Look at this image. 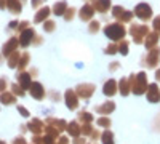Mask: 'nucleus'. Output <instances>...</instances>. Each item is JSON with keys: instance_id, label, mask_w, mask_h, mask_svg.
<instances>
[{"instance_id": "obj_31", "label": "nucleus", "mask_w": 160, "mask_h": 144, "mask_svg": "<svg viewBox=\"0 0 160 144\" xmlns=\"http://www.w3.org/2000/svg\"><path fill=\"white\" fill-rule=\"evenodd\" d=\"M128 51H130V43H128L127 38H123V40L118 42V53L122 55V56H127Z\"/></svg>"}, {"instance_id": "obj_46", "label": "nucleus", "mask_w": 160, "mask_h": 144, "mask_svg": "<svg viewBox=\"0 0 160 144\" xmlns=\"http://www.w3.org/2000/svg\"><path fill=\"white\" fill-rule=\"evenodd\" d=\"M50 96H51V101H55V102H58L61 99V95L58 91H50Z\"/></svg>"}, {"instance_id": "obj_44", "label": "nucleus", "mask_w": 160, "mask_h": 144, "mask_svg": "<svg viewBox=\"0 0 160 144\" xmlns=\"http://www.w3.org/2000/svg\"><path fill=\"white\" fill-rule=\"evenodd\" d=\"M118 67H120V62H118V61H112V62L109 64V72H115Z\"/></svg>"}, {"instance_id": "obj_18", "label": "nucleus", "mask_w": 160, "mask_h": 144, "mask_svg": "<svg viewBox=\"0 0 160 144\" xmlns=\"http://www.w3.org/2000/svg\"><path fill=\"white\" fill-rule=\"evenodd\" d=\"M93 16H95V8H93L90 3H87V5H83L82 8H80V11H78V18L82 19V21H91L93 19Z\"/></svg>"}, {"instance_id": "obj_43", "label": "nucleus", "mask_w": 160, "mask_h": 144, "mask_svg": "<svg viewBox=\"0 0 160 144\" xmlns=\"http://www.w3.org/2000/svg\"><path fill=\"white\" fill-rule=\"evenodd\" d=\"M7 87H8L7 78H5V77H2V78H0V93H3V91H7Z\"/></svg>"}, {"instance_id": "obj_5", "label": "nucleus", "mask_w": 160, "mask_h": 144, "mask_svg": "<svg viewBox=\"0 0 160 144\" xmlns=\"http://www.w3.org/2000/svg\"><path fill=\"white\" fill-rule=\"evenodd\" d=\"M142 64L148 69H157L158 67V64H160V48L158 47H155V48H152V50H149L148 51V55L144 56V59H142Z\"/></svg>"}, {"instance_id": "obj_29", "label": "nucleus", "mask_w": 160, "mask_h": 144, "mask_svg": "<svg viewBox=\"0 0 160 144\" xmlns=\"http://www.w3.org/2000/svg\"><path fill=\"white\" fill-rule=\"evenodd\" d=\"M66 10H68V3H66L64 0H61V2H56L55 5H53V13H55L56 16H64Z\"/></svg>"}, {"instance_id": "obj_47", "label": "nucleus", "mask_w": 160, "mask_h": 144, "mask_svg": "<svg viewBox=\"0 0 160 144\" xmlns=\"http://www.w3.org/2000/svg\"><path fill=\"white\" fill-rule=\"evenodd\" d=\"M13 144H28V141H26L22 136H18L15 138V141H13Z\"/></svg>"}, {"instance_id": "obj_50", "label": "nucleus", "mask_w": 160, "mask_h": 144, "mask_svg": "<svg viewBox=\"0 0 160 144\" xmlns=\"http://www.w3.org/2000/svg\"><path fill=\"white\" fill-rule=\"evenodd\" d=\"M7 7V0H0V8H5Z\"/></svg>"}, {"instance_id": "obj_32", "label": "nucleus", "mask_w": 160, "mask_h": 144, "mask_svg": "<svg viewBox=\"0 0 160 144\" xmlns=\"http://www.w3.org/2000/svg\"><path fill=\"white\" fill-rule=\"evenodd\" d=\"M7 7L10 8L11 13H19L21 11V3L18 0H7Z\"/></svg>"}, {"instance_id": "obj_37", "label": "nucleus", "mask_w": 160, "mask_h": 144, "mask_svg": "<svg viewBox=\"0 0 160 144\" xmlns=\"http://www.w3.org/2000/svg\"><path fill=\"white\" fill-rule=\"evenodd\" d=\"M101 133L102 132H99V130L98 128H95V130H93V132H91V135H90V142H98L99 139H101Z\"/></svg>"}, {"instance_id": "obj_10", "label": "nucleus", "mask_w": 160, "mask_h": 144, "mask_svg": "<svg viewBox=\"0 0 160 144\" xmlns=\"http://www.w3.org/2000/svg\"><path fill=\"white\" fill-rule=\"evenodd\" d=\"M135 15L141 19V21H149L152 18V8L148 3H138L135 8Z\"/></svg>"}, {"instance_id": "obj_48", "label": "nucleus", "mask_w": 160, "mask_h": 144, "mask_svg": "<svg viewBox=\"0 0 160 144\" xmlns=\"http://www.w3.org/2000/svg\"><path fill=\"white\" fill-rule=\"evenodd\" d=\"M154 77H155V82H157V83H160V67H157V69H155Z\"/></svg>"}, {"instance_id": "obj_36", "label": "nucleus", "mask_w": 160, "mask_h": 144, "mask_svg": "<svg viewBox=\"0 0 160 144\" xmlns=\"http://www.w3.org/2000/svg\"><path fill=\"white\" fill-rule=\"evenodd\" d=\"M10 88H11L10 91H11V93L15 95L16 98H18V96H24V93H26V91H24V90H22V88H21V87H19L18 83H13V85H11Z\"/></svg>"}, {"instance_id": "obj_45", "label": "nucleus", "mask_w": 160, "mask_h": 144, "mask_svg": "<svg viewBox=\"0 0 160 144\" xmlns=\"http://www.w3.org/2000/svg\"><path fill=\"white\" fill-rule=\"evenodd\" d=\"M18 112H19L22 117H29V115H31V112H29L28 109H26L24 106H18Z\"/></svg>"}, {"instance_id": "obj_16", "label": "nucleus", "mask_w": 160, "mask_h": 144, "mask_svg": "<svg viewBox=\"0 0 160 144\" xmlns=\"http://www.w3.org/2000/svg\"><path fill=\"white\" fill-rule=\"evenodd\" d=\"M18 47H19V38L18 37H11L10 40L3 45V48H2V53H3V56H10L11 53H15V51L18 50Z\"/></svg>"}, {"instance_id": "obj_41", "label": "nucleus", "mask_w": 160, "mask_h": 144, "mask_svg": "<svg viewBox=\"0 0 160 144\" xmlns=\"http://www.w3.org/2000/svg\"><path fill=\"white\" fill-rule=\"evenodd\" d=\"M152 24H154V32H157L160 35V16H155L154 21H152Z\"/></svg>"}, {"instance_id": "obj_25", "label": "nucleus", "mask_w": 160, "mask_h": 144, "mask_svg": "<svg viewBox=\"0 0 160 144\" xmlns=\"http://www.w3.org/2000/svg\"><path fill=\"white\" fill-rule=\"evenodd\" d=\"M95 122H96V127H98V128H101V130H109V128H111V125H112L111 117H108V115H99Z\"/></svg>"}, {"instance_id": "obj_30", "label": "nucleus", "mask_w": 160, "mask_h": 144, "mask_svg": "<svg viewBox=\"0 0 160 144\" xmlns=\"http://www.w3.org/2000/svg\"><path fill=\"white\" fill-rule=\"evenodd\" d=\"M29 59H31V55L28 53V51L21 53V59H19V64H18V72H22L26 67L29 66Z\"/></svg>"}, {"instance_id": "obj_14", "label": "nucleus", "mask_w": 160, "mask_h": 144, "mask_svg": "<svg viewBox=\"0 0 160 144\" xmlns=\"http://www.w3.org/2000/svg\"><path fill=\"white\" fill-rule=\"evenodd\" d=\"M115 107H117L115 102L111 101V99H108V101H104L102 104H99V106H96L95 107V112L99 114V115H108L109 117V114H112L115 111Z\"/></svg>"}, {"instance_id": "obj_4", "label": "nucleus", "mask_w": 160, "mask_h": 144, "mask_svg": "<svg viewBox=\"0 0 160 144\" xmlns=\"http://www.w3.org/2000/svg\"><path fill=\"white\" fill-rule=\"evenodd\" d=\"M75 93L80 99H83V101H88L91 99V96L96 93V85L95 83H90V82H83V83H78L75 88Z\"/></svg>"}, {"instance_id": "obj_40", "label": "nucleus", "mask_w": 160, "mask_h": 144, "mask_svg": "<svg viewBox=\"0 0 160 144\" xmlns=\"http://www.w3.org/2000/svg\"><path fill=\"white\" fill-rule=\"evenodd\" d=\"M56 144H71V138L66 136V135H61V136L56 139Z\"/></svg>"}, {"instance_id": "obj_6", "label": "nucleus", "mask_w": 160, "mask_h": 144, "mask_svg": "<svg viewBox=\"0 0 160 144\" xmlns=\"http://www.w3.org/2000/svg\"><path fill=\"white\" fill-rule=\"evenodd\" d=\"M64 104H66V107H68L69 111H77L78 109V106H80V98L77 96V93H75V90L74 88H68L64 91Z\"/></svg>"}, {"instance_id": "obj_42", "label": "nucleus", "mask_w": 160, "mask_h": 144, "mask_svg": "<svg viewBox=\"0 0 160 144\" xmlns=\"http://www.w3.org/2000/svg\"><path fill=\"white\" fill-rule=\"evenodd\" d=\"M71 142H72V144H87L88 141H87V138H85V136H78V138L71 139Z\"/></svg>"}, {"instance_id": "obj_22", "label": "nucleus", "mask_w": 160, "mask_h": 144, "mask_svg": "<svg viewBox=\"0 0 160 144\" xmlns=\"http://www.w3.org/2000/svg\"><path fill=\"white\" fill-rule=\"evenodd\" d=\"M118 93L122 96H128L131 93V87H130V82H128V77H122L118 80Z\"/></svg>"}, {"instance_id": "obj_21", "label": "nucleus", "mask_w": 160, "mask_h": 144, "mask_svg": "<svg viewBox=\"0 0 160 144\" xmlns=\"http://www.w3.org/2000/svg\"><path fill=\"white\" fill-rule=\"evenodd\" d=\"M91 7L95 8V11H98V13H106L111 8V0H93Z\"/></svg>"}, {"instance_id": "obj_34", "label": "nucleus", "mask_w": 160, "mask_h": 144, "mask_svg": "<svg viewBox=\"0 0 160 144\" xmlns=\"http://www.w3.org/2000/svg\"><path fill=\"white\" fill-rule=\"evenodd\" d=\"M99 24H101L99 21H90V24H88V32H90L91 35L98 34L99 29H101V26H99Z\"/></svg>"}, {"instance_id": "obj_33", "label": "nucleus", "mask_w": 160, "mask_h": 144, "mask_svg": "<svg viewBox=\"0 0 160 144\" xmlns=\"http://www.w3.org/2000/svg\"><path fill=\"white\" fill-rule=\"evenodd\" d=\"M82 127H80V130H82V136L85 138H90L91 132L95 130V127H93V123H80Z\"/></svg>"}, {"instance_id": "obj_26", "label": "nucleus", "mask_w": 160, "mask_h": 144, "mask_svg": "<svg viewBox=\"0 0 160 144\" xmlns=\"http://www.w3.org/2000/svg\"><path fill=\"white\" fill-rule=\"evenodd\" d=\"M101 144H115V136L112 133V130H102V133H101Z\"/></svg>"}, {"instance_id": "obj_1", "label": "nucleus", "mask_w": 160, "mask_h": 144, "mask_svg": "<svg viewBox=\"0 0 160 144\" xmlns=\"http://www.w3.org/2000/svg\"><path fill=\"white\" fill-rule=\"evenodd\" d=\"M128 82H130V87H131V93L135 96L146 95L148 87H149V80H148V74L144 71H139L136 74H130Z\"/></svg>"}, {"instance_id": "obj_27", "label": "nucleus", "mask_w": 160, "mask_h": 144, "mask_svg": "<svg viewBox=\"0 0 160 144\" xmlns=\"http://www.w3.org/2000/svg\"><path fill=\"white\" fill-rule=\"evenodd\" d=\"M19 59H21V53H19V50H16L15 53H11V55H10V56L7 58L8 67H11V69L18 67V64H19Z\"/></svg>"}, {"instance_id": "obj_17", "label": "nucleus", "mask_w": 160, "mask_h": 144, "mask_svg": "<svg viewBox=\"0 0 160 144\" xmlns=\"http://www.w3.org/2000/svg\"><path fill=\"white\" fill-rule=\"evenodd\" d=\"M80 122L78 120H72V122H68V128H66V133H68L72 139L74 138H78L82 136V130H80Z\"/></svg>"}, {"instance_id": "obj_9", "label": "nucleus", "mask_w": 160, "mask_h": 144, "mask_svg": "<svg viewBox=\"0 0 160 144\" xmlns=\"http://www.w3.org/2000/svg\"><path fill=\"white\" fill-rule=\"evenodd\" d=\"M146 99H148L151 104H157V102H160V87H158L157 82L149 83L148 91H146Z\"/></svg>"}, {"instance_id": "obj_12", "label": "nucleus", "mask_w": 160, "mask_h": 144, "mask_svg": "<svg viewBox=\"0 0 160 144\" xmlns=\"http://www.w3.org/2000/svg\"><path fill=\"white\" fill-rule=\"evenodd\" d=\"M29 91H31V96L34 99H37V101H42L47 96V90H45V87L40 83V82H32Z\"/></svg>"}, {"instance_id": "obj_24", "label": "nucleus", "mask_w": 160, "mask_h": 144, "mask_svg": "<svg viewBox=\"0 0 160 144\" xmlns=\"http://www.w3.org/2000/svg\"><path fill=\"white\" fill-rule=\"evenodd\" d=\"M77 120L80 123H93L95 122V115H93L91 112H88V111H80L77 114Z\"/></svg>"}, {"instance_id": "obj_15", "label": "nucleus", "mask_w": 160, "mask_h": 144, "mask_svg": "<svg viewBox=\"0 0 160 144\" xmlns=\"http://www.w3.org/2000/svg\"><path fill=\"white\" fill-rule=\"evenodd\" d=\"M16 80H18V85L26 91V90H29L31 85H32V75L29 72L22 71V72H18L16 74Z\"/></svg>"}, {"instance_id": "obj_39", "label": "nucleus", "mask_w": 160, "mask_h": 144, "mask_svg": "<svg viewBox=\"0 0 160 144\" xmlns=\"http://www.w3.org/2000/svg\"><path fill=\"white\" fill-rule=\"evenodd\" d=\"M74 16H75V8H68V10H66V13H64V19L68 21V22L72 21Z\"/></svg>"}, {"instance_id": "obj_7", "label": "nucleus", "mask_w": 160, "mask_h": 144, "mask_svg": "<svg viewBox=\"0 0 160 144\" xmlns=\"http://www.w3.org/2000/svg\"><path fill=\"white\" fill-rule=\"evenodd\" d=\"M112 16L117 19V22H130L131 21V18H133V11H128V10H125V8H122V7H118V5H115L114 8H112Z\"/></svg>"}, {"instance_id": "obj_49", "label": "nucleus", "mask_w": 160, "mask_h": 144, "mask_svg": "<svg viewBox=\"0 0 160 144\" xmlns=\"http://www.w3.org/2000/svg\"><path fill=\"white\" fill-rule=\"evenodd\" d=\"M43 2H45V0H32V7H34V8H37L40 3H43Z\"/></svg>"}, {"instance_id": "obj_38", "label": "nucleus", "mask_w": 160, "mask_h": 144, "mask_svg": "<svg viewBox=\"0 0 160 144\" xmlns=\"http://www.w3.org/2000/svg\"><path fill=\"white\" fill-rule=\"evenodd\" d=\"M56 29V22L55 21H45L43 22V31L45 32H53Z\"/></svg>"}, {"instance_id": "obj_51", "label": "nucleus", "mask_w": 160, "mask_h": 144, "mask_svg": "<svg viewBox=\"0 0 160 144\" xmlns=\"http://www.w3.org/2000/svg\"><path fill=\"white\" fill-rule=\"evenodd\" d=\"M87 144H98V142H87Z\"/></svg>"}, {"instance_id": "obj_13", "label": "nucleus", "mask_w": 160, "mask_h": 144, "mask_svg": "<svg viewBox=\"0 0 160 144\" xmlns=\"http://www.w3.org/2000/svg\"><path fill=\"white\" fill-rule=\"evenodd\" d=\"M28 130L32 135H42L45 132V122L37 119V117H34V119L29 120V123H28Z\"/></svg>"}, {"instance_id": "obj_35", "label": "nucleus", "mask_w": 160, "mask_h": 144, "mask_svg": "<svg viewBox=\"0 0 160 144\" xmlns=\"http://www.w3.org/2000/svg\"><path fill=\"white\" fill-rule=\"evenodd\" d=\"M104 53L106 55H117L118 53V43H115V42H112V43H109L108 47H106V50H104Z\"/></svg>"}, {"instance_id": "obj_20", "label": "nucleus", "mask_w": 160, "mask_h": 144, "mask_svg": "<svg viewBox=\"0 0 160 144\" xmlns=\"http://www.w3.org/2000/svg\"><path fill=\"white\" fill-rule=\"evenodd\" d=\"M158 40H160V35L157 34V32H149L148 34V37H146V40H144V47H146V50H152V48H155L157 47V43H158Z\"/></svg>"}, {"instance_id": "obj_23", "label": "nucleus", "mask_w": 160, "mask_h": 144, "mask_svg": "<svg viewBox=\"0 0 160 144\" xmlns=\"http://www.w3.org/2000/svg\"><path fill=\"white\" fill-rule=\"evenodd\" d=\"M0 102L3 106H11V104L16 102V96L11 91H3V93H0Z\"/></svg>"}, {"instance_id": "obj_2", "label": "nucleus", "mask_w": 160, "mask_h": 144, "mask_svg": "<svg viewBox=\"0 0 160 144\" xmlns=\"http://www.w3.org/2000/svg\"><path fill=\"white\" fill-rule=\"evenodd\" d=\"M104 35L109 38V40L118 43L120 40H123L125 35H127V27L122 22H111V24H106L104 29H102Z\"/></svg>"}, {"instance_id": "obj_3", "label": "nucleus", "mask_w": 160, "mask_h": 144, "mask_svg": "<svg viewBox=\"0 0 160 144\" xmlns=\"http://www.w3.org/2000/svg\"><path fill=\"white\" fill-rule=\"evenodd\" d=\"M149 32L151 31L146 24H131L130 26V34L133 37V42H135L136 45H142Z\"/></svg>"}, {"instance_id": "obj_19", "label": "nucleus", "mask_w": 160, "mask_h": 144, "mask_svg": "<svg viewBox=\"0 0 160 144\" xmlns=\"http://www.w3.org/2000/svg\"><path fill=\"white\" fill-rule=\"evenodd\" d=\"M47 125H53L59 133H64L66 128H68V122H66L64 119H55V117H48V119L45 120Z\"/></svg>"}, {"instance_id": "obj_11", "label": "nucleus", "mask_w": 160, "mask_h": 144, "mask_svg": "<svg viewBox=\"0 0 160 144\" xmlns=\"http://www.w3.org/2000/svg\"><path fill=\"white\" fill-rule=\"evenodd\" d=\"M37 37V34H35V31L32 29V27H28L26 31H22L21 34H19V45L22 47V48H28L32 42H34V38Z\"/></svg>"}, {"instance_id": "obj_28", "label": "nucleus", "mask_w": 160, "mask_h": 144, "mask_svg": "<svg viewBox=\"0 0 160 144\" xmlns=\"http://www.w3.org/2000/svg\"><path fill=\"white\" fill-rule=\"evenodd\" d=\"M50 13H51V10H50L48 7H43V8H40V10H38V13L35 15V18H34V21H35V22H45Z\"/></svg>"}, {"instance_id": "obj_8", "label": "nucleus", "mask_w": 160, "mask_h": 144, "mask_svg": "<svg viewBox=\"0 0 160 144\" xmlns=\"http://www.w3.org/2000/svg\"><path fill=\"white\" fill-rule=\"evenodd\" d=\"M118 93V82L115 78H108L102 85V95L106 98H114Z\"/></svg>"}]
</instances>
